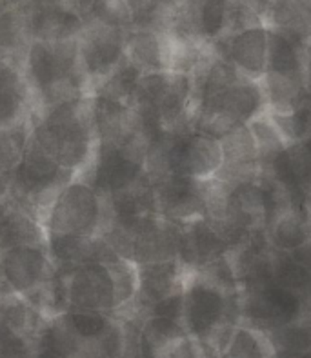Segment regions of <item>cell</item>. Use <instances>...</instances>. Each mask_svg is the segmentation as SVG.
I'll list each match as a JSON object with an SVG mask.
<instances>
[{
	"mask_svg": "<svg viewBox=\"0 0 311 358\" xmlns=\"http://www.w3.org/2000/svg\"><path fill=\"white\" fill-rule=\"evenodd\" d=\"M42 220L13 199L0 202V253L26 245H46Z\"/></svg>",
	"mask_w": 311,
	"mask_h": 358,
	"instance_id": "2e32d148",
	"label": "cell"
},
{
	"mask_svg": "<svg viewBox=\"0 0 311 358\" xmlns=\"http://www.w3.org/2000/svg\"><path fill=\"white\" fill-rule=\"evenodd\" d=\"M44 331H29L0 315V358H35Z\"/></svg>",
	"mask_w": 311,
	"mask_h": 358,
	"instance_id": "d6986e66",
	"label": "cell"
},
{
	"mask_svg": "<svg viewBox=\"0 0 311 358\" xmlns=\"http://www.w3.org/2000/svg\"><path fill=\"white\" fill-rule=\"evenodd\" d=\"M32 138V120L20 126L0 129V169L13 173L22 162Z\"/></svg>",
	"mask_w": 311,
	"mask_h": 358,
	"instance_id": "7402d4cb",
	"label": "cell"
},
{
	"mask_svg": "<svg viewBox=\"0 0 311 358\" xmlns=\"http://www.w3.org/2000/svg\"><path fill=\"white\" fill-rule=\"evenodd\" d=\"M230 0H204L200 11L202 36L207 44L221 41V36L230 27L231 17Z\"/></svg>",
	"mask_w": 311,
	"mask_h": 358,
	"instance_id": "d4e9b609",
	"label": "cell"
},
{
	"mask_svg": "<svg viewBox=\"0 0 311 358\" xmlns=\"http://www.w3.org/2000/svg\"><path fill=\"white\" fill-rule=\"evenodd\" d=\"M126 59L142 75L167 71L164 33L153 29H133L127 31Z\"/></svg>",
	"mask_w": 311,
	"mask_h": 358,
	"instance_id": "e0dca14e",
	"label": "cell"
},
{
	"mask_svg": "<svg viewBox=\"0 0 311 358\" xmlns=\"http://www.w3.org/2000/svg\"><path fill=\"white\" fill-rule=\"evenodd\" d=\"M266 111L268 100L262 82L242 77L231 86L197 100L191 108L190 124L195 131L221 141Z\"/></svg>",
	"mask_w": 311,
	"mask_h": 358,
	"instance_id": "277c9868",
	"label": "cell"
},
{
	"mask_svg": "<svg viewBox=\"0 0 311 358\" xmlns=\"http://www.w3.org/2000/svg\"><path fill=\"white\" fill-rule=\"evenodd\" d=\"M188 271L179 260H164L137 266V295L133 304L120 315L144 318L151 308L184 289Z\"/></svg>",
	"mask_w": 311,
	"mask_h": 358,
	"instance_id": "30bf717a",
	"label": "cell"
},
{
	"mask_svg": "<svg viewBox=\"0 0 311 358\" xmlns=\"http://www.w3.org/2000/svg\"><path fill=\"white\" fill-rule=\"evenodd\" d=\"M153 187L157 213L164 220L182 226L197 218H206L204 180L172 173L153 182Z\"/></svg>",
	"mask_w": 311,
	"mask_h": 358,
	"instance_id": "9c48e42d",
	"label": "cell"
},
{
	"mask_svg": "<svg viewBox=\"0 0 311 358\" xmlns=\"http://www.w3.org/2000/svg\"><path fill=\"white\" fill-rule=\"evenodd\" d=\"M90 20L131 31V13L127 0H93Z\"/></svg>",
	"mask_w": 311,
	"mask_h": 358,
	"instance_id": "484cf974",
	"label": "cell"
},
{
	"mask_svg": "<svg viewBox=\"0 0 311 358\" xmlns=\"http://www.w3.org/2000/svg\"><path fill=\"white\" fill-rule=\"evenodd\" d=\"M230 253L231 248L221 227L209 218H197L181 226L179 262L188 273L200 271L213 260Z\"/></svg>",
	"mask_w": 311,
	"mask_h": 358,
	"instance_id": "7c38bea8",
	"label": "cell"
},
{
	"mask_svg": "<svg viewBox=\"0 0 311 358\" xmlns=\"http://www.w3.org/2000/svg\"><path fill=\"white\" fill-rule=\"evenodd\" d=\"M304 69H306V90L311 95V42L304 50Z\"/></svg>",
	"mask_w": 311,
	"mask_h": 358,
	"instance_id": "f1b7e54d",
	"label": "cell"
},
{
	"mask_svg": "<svg viewBox=\"0 0 311 358\" xmlns=\"http://www.w3.org/2000/svg\"><path fill=\"white\" fill-rule=\"evenodd\" d=\"M275 358H311V353H275Z\"/></svg>",
	"mask_w": 311,
	"mask_h": 358,
	"instance_id": "f546056e",
	"label": "cell"
},
{
	"mask_svg": "<svg viewBox=\"0 0 311 358\" xmlns=\"http://www.w3.org/2000/svg\"><path fill=\"white\" fill-rule=\"evenodd\" d=\"M248 126L249 129H251L253 136H255V142H257L262 171L277 153H280V151L284 150L286 145H288V142H286V138L282 136V133L279 131V127L275 126V122L271 120L268 111L264 115H261V117L255 118V120H251Z\"/></svg>",
	"mask_w": 311,
	"mask_h": 358,
	"instance_id": "603a6c76",
	"label": "cell"
},
{
	"mask_svg": "<svg viewBox=\"0 0 311 358\" xmlns=\"http://www.w3.org/2000/svg\"><path fill=\"white\" fill-rule=\"evenodd\" d=\"M184 327L209 358H219L242 324L240 289L231 291L204 277L188 273L184 282Z\"/></svg>",
	"mask_w": 311,
	"mask_h": 358,
	"instance_id": "7a4b0ae2",
	"label": "cell"
},
{
	"mask_svg": "<svg viewBox=\"0 0 311 358\" xmlns=\"http://www.w3.org/2000/svg\"><path fill=\"white\" fill-rule=\"evenodd\" d=\"M24 13L32 41L57 42L75 38L88 24L86 18L55 0H36L24 9Z\"/></svg>",
	"mask_w": 311,
	"mask_h": 358,
	"instance_id": "4fadbf2b",
	"label": "cell"
},
{
	"mask_svg": "<svg viewBox=\"0 0 311 358\" xmlns=\"http://www.w3.org/2000/svg\"><path fill=\"white\" fill-rule=\"evenodd\" d=\"M11 191H13V173L0 169V202L11 199Z\"/></svg>",
	"mask_w": 311,
	"mask_h": 358,
	"instance_id": "83f0119b",
	"label": "cell"
},
{
	"mask_svg": "<svg viewBox=\"0 0 311 358\" xmlns=\"http://www.w3.org/2000/svg\"><path fill=\"white\" fill-rule=\"evenodd\" d=\"M91 99L64 102L32 117V138L64 169L82 177L97 151V135L91 115Z\"/></svg>",
	"mask_w": 311,
	"mask_h": 358,
	"instance_id": "6da1fadb",
	"label": "cell"
},
{
	"mask_svg": "<svg viewBox=\"0 0 311 358\" xmlns=\"http://www.w3.org/2000/svg\"><path fill=\"white\" fill-rule=\"evenodd\" d=\"M140 77H142V73L130 60L124 59L120 66L97 87L93 95H104L108 96V99L131 104Z\"/></svg>",
	"mask_w": 311,
	"mask_h": 358,
	"instance_id": "44dd1931",
	"label": "cell"
},
{
	"mask_svg": "<svg viewBox=\"0 0 311 358\" xmlns=\"http://www.w3.org/2000/svg\"><path fill=\"white\" fill-rule=\"evenodd\" d=\"M219 358H275V350L266 333L239 326Z\"/></svg>",
	"mask_w": 311,
	"mask_h": 358,
	"instance_id": "ffe728a7",
	"label": "cell"
},
{
	"mask_svg": "<svg viewBox=\"0 0 311 358\" xmlns=\"http://www.w3.org/2000/svg\"><path fill=\"white\" fill-rule=\"evenodd\" d=\"M75 178V173L64 169L51 155L29 138L22 162L13 171L11 199L42 220L57 195Z\"/></svg>",
	"mask_w": 311,
	"mask_h": 358,
	"instance_id": "8992f818",
	"label": "cell"
},
{
	"mask_svg": "<svg viewBox=\"0 0 311 358\" xmlns=\"http://www.w3.org/2000/svg\"><path fill=\"white\" fill-rule=\"evenodd\" d=\"M300 144H303L304 151H306L307 157H310V159H311V135H310V136H306V138H304V141L300 142Z\"/></svg>",
	"mask_w": 311,
	"mask_h": 358,
	"instance_id": "4dcf8cb0",
	"label": "cell"
},
{
	"mask_svg": "<svg viewBox=\"0 0 311 358\" xmlns=\"http://www.w3.org/2000/svg\"><path fill=\"white\" fill-rule=\"evenodd\" d=\"M160 358H209L200 342L193 336L186 335L175 342Z\"/></svg>",
	"mask_w": 311,
	"mask_h": 358,
	"instance_id": "4316f807",
	"label": "cell"
},
{
	"mask_svg": "<svg viewBox=\"0 0 311 358\" xmlns=\"http://www.w3.org/2000/svg\"><path fill=\"white\" fill-rule=\"evenodd\" d=\"M4 4H2V0H0V11H4Z\"/></svg>",
	"mask_w": 311,
	"mask_h": 358,
	"instance_id": "1f68e13d",
	"label": "cell"
},
{
	"mask_svg": "<svg viewBox=\"0 0 311 358\" xmlns=\"http://www.w3.org/2000/svg\"><path fill=\"white\" fill-rule=\"evenodd\" d=\"M32 36L27 31L24 9H4L0 11V57L17 62L22 68V59Z\"/></svg>",
	"mask_w": 311,
	"mask_h": 358,
	"instance_id": "ac0fdd59",
	"label": "cell"
},
{
	"mask_svg": "<svg viewBox=\"0 0 311 358\" xmlns=\"http://www.w3.org/2000/svg\"><path fill=\"white\" fill-rule=\"evenodd\" d=\"M270 31L271 29L262 24L237 29L221 38L215 53L233 64L237 71L249 80H262L268 69Z\"/></svg>",
	"mask_w": 311,
	"mask_h": 358,
	"instance_id": "8fae6325",
	"label": "cell"
},
{
	"mask_svg": "<svg viewBox=\"0 0 311 358\" xmlns=\"http://www.w3.org/2000/svg\"><path fill=\"white\" fill-rule=\"evenodd\" d=\"M78 38V57L91 93L126 59L127 31L90 20Z\"/></svg>",
	"mask_w": 311,
	"mask_h": 358,
	"instance_id": "ba28073f",
	"label": "cell"
},
{
	"mask_svg": "<svg viewBox=\"0 0 311 358\" xmlns=\"http://www.w3.org/2000/svg\"><path fill=\"white\" fill-rule=\"evenodd\" d=\"M91 115H93V127L99 144H126L131 136H135L142 129L133 106L104 95H93Z\"/></svg>",
	"mask_w": 311,
	"mask_h": 358,
	"instance_id": "9a60e30c",
	"label": "cell"
},
{
	"mask_svg": "<svg viewBox=\"0 0 311 358\" xmlns=\"http://www.w3.org/2000/svg\"><path fill=\"white\" fill-rule=\"evenodd\" d=\"M106 222V206L84 178H75L60 191L46 211L42 224L46 245L71 244L100 235Z\"/></svg>",
	"mask_w": 311,
	"mask_h": 358,
	"instance_id": "5b68a950",
	"label": "cell"
},
{
	"mask_svg": "<svg viewBox=\"0 0 311 358\" xmlns=\"http://www.w3.org/2000/svg\"><path fill=\"white\" fill-rule=\"evenodd\" d=\"M33 115L32 96L22 91H0V129L29 122Z\"/></svg>",
	"mask_w": 311,
	"mask_h": 358,
	"instance_id": "cb8c5ba5",
	"label": "cell"
},
{
	"mask_svg": "<svg viewBox=\"0 0 311 358\" xmlns=\"http://www.w3.org/2000/svg\"><path fill=\"white\" fill-rule=\"evenodd\" d=\"M55 262L48 245H26L0 253V296L29 300L50 282Z\"/></svg>",
	"mask_w": 311,
	"mask_h": 358,
	"instance_id": "52a82bcc",
	"label": "cell"
},
{
	"mask_svg": "<svg viewBox=\"0 0 311 358\" xmlns=\"http://www.w3.org/2000/svg\"><path fill=\"white\" fill-rule=\"evenodd\" d=\"M44 341L64 358H120L124 327L118 315L71 309L48 320Z\"/></svg>",
	"mask_w": 311,
	"mask_h": 358,
	"instance_id": "3957f363",
	"label": "cell"
},
{
	"mask_svg": "<svg viewBox=\"0 0 311 358\" xmlns=\"http://www.w3.org/2000/svg\"><path fill=\"white\" fill-rule=\"evenodd\" d=\"M222 166L215 178L224 182H242L261 177V155L249 126H240L221 138Z\"/></svg>",
	"mask_w": 311,
	"mask_h": 358,
	"instance_id": "5bb4252c",
	"label": "cell"
}]
</instances>
